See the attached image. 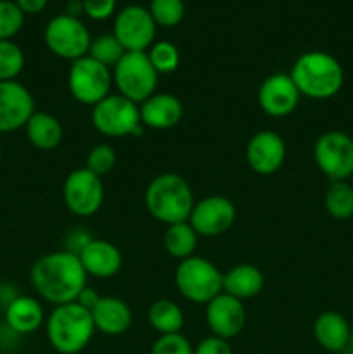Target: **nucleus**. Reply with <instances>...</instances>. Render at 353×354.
I'll use <instances>...</instances> for the list:
<instances>
[{"instance_id": "obj_1", "label": "nucleus", "mask_w": 353, "mask_h": 354, "mask_svg": "<svg viewBox=\"0 0 353 354\" xmlns=\"http://www.w3.org/2000/svg\"><path fill=\"white\" fill-rule=\"evenodd\" d=\"M87 277L78 256L64 249L38 258L31 266L30 282L42 299L61 306L78 299L87 287Z\"/></svg>"}, {"instance_id": "obj_2", "label": "nucleus", "mask_w": 353, "mask_h": 354, "mask_svg": "<svg viewBox=\"0 0 353 354\" xmlns=\"http://www.w3.org/2000/svg\"><path fill=\"white\" fill-rule=\"evenodd\" d=\"M289 75L301 95L314 100L332 99L345 83V71L338 59L320 50L301 54Z\"/></svg>"}, {"instance_id": "obj_3", "label": "nucleus", "mask_w": 353, "mask_h": 354, "mask_svg": "<svg viewBox=\"0 0 353 354\" xmlns=\"http://www.w3.org/2000/svg\"><path fill=\"white\" fill-rule=\"evenodd\" d=\"M149 214L165 225L189 221L194 194L189 182L179 173H161L149 182L144 194Z\"/></svg>"}, {"instance_id": "obj_4", "label": "nucleus", "mask_w": 353, "mask_h": 354, "mask_svg": "<svg viewBox=\"0 0 353 354\" xmlns=\"http://www.w3.org/2000/svg\"><path fill=\"white\" fill-rule=\"evenodd\" d=\"M45 332L52 348L59 354H78L92 341V315L78 303L54 306L45 320Z\"/></svg>"}, {"instance_id": "obj_5", "label": "nucleus", "mask_w": 353, "mask_h": 354, "mask_svg": "<svg viewBox=\"0 0 353 354\" xmlns=\"http://www.w3.org/2000/svg\"><path fill=\"white\" fill-rule=\"evenodd\" d=\"M224 273L206 258L190 256L182 259L175 270V286L187 301L208 304L213 297L224 292Z\"/></svg>"}, {"instance_id": "obj_6", "label": "nucleus", "mask_w": 353, "mask_h": 354, "mask_svg": "<svg viewBox=\"0 0 353 354\" xmlns=\"http://www.w3.org/2000/svg\"><path fill=\"white\" fill-rule=\"evenodd\" d=\"M158 71L152 68L147 52H125L113 68V83L120 95L142 104L156 93Z\"/></svg>"}, {"instance_id": "obj_7", "label": "nucleus", "mask_w": 353, "mask_h": 354, "mask_svg": "<svg viewBox=\"0 0 353 354\" xmlns=\"http://www.w3.org/2000/svg\"><path fill=\"white\" fill-rule=\"evenodd\" d=\"M92 124L99 133L111 138H120L134 135L141 137L144 133V124L141 121L138 104L132 102L123 95H107L97 102L92 109Z\"/></svg>"}, {"instance_id": "obj_8", "label": "nucleus", "mask_w": 353, "mask_h": 354, "mask_svg": "<svg viewBox=\"0 0 353 354\" xmlns=\"http://www.w3.org/2000/svg\"><path fill=\"white\" fill-rule=\"evenodd\" d=\"M113 85V73L109 68L90 55L76 59L71 62L68 73V88L73 99L78 100L83 106H96L102 99H106Z\"/></svg>"}, {"instance_id": "obj_9", "label": "nucleus", "mask_w": 353, "mask_h": 354, "mask_svg": "<svg viewBox=\"0 0 353 354\" xmlns=\"http://www.w3.org/2000/svg\"><path fill=\"white\" fill-rule=\"evenodd\" d=\"M44 40L52 54L73 62L89 54L92 37L80 17L64 12L48 21L44 31Z\"/></svg>"}, {"instance_id": "obj_10", "label": "nucleus", "mask_w": 353, "mask_h": 354, "mask_svg": "<svg viewBox=\"0 0 353 354\" xmlns=\"http://www.w3.org/2000/svg\"><path fill=\"white\" fill-rule=\"evenodd\" d=\"M314 159L329 182H345L353 175V138L345 131H325L315 142Z\"/></svg>"}, {"instance_id": "obj_11", "label": "nucleus", "mask_w": 353, "mask_h": 354, "mask_svg": "<svg viewBox=\"0 0 353 354\" xmlns=\"http://www.w3.org/2000/svg\"><path fill=\"white\" fill-rule=\"evenodd\" d=\"M66 207L80 218H89L100 209L104 203V183L100 176L87 168L69 173L62 187Z\"/></svg>"}, {"instance_id": "obj_12", "label": "nucleus", "mask_w": 353, "mask_h": 354, "mask_svg": "<svg viewBox=\"0 0 353 354\" xmlns=\"http://www.w3.org/2000/svg\"><path fill=\"white\" fill-rule=\"evenodd\" d=\"M113 35L127 52H147L154 44L156 23L147 7L127 6L114 17Z\"/></svg>"}, {"instance_id": "obj_13", "label": "nucleus", "mask_w": 353, "mask_h": 354, "mask_svg": "<svg viewBox=\"0 0 353 354\" xmlns=\"http://www.w3.org/2000/svg\"><path fill=\"white\" fill-rule=\"evenodd\" d=\"M234 221V203L224 196H208L197 201L189 216L190 227L201 237H218L230 230Z\"/></svg>"}, {"instance_id": "obj_14", "label": "nucleus", "mask_w": 353, "mask_h": 354, "mask_svg": "<svg viewBox=\"0 0 353 354\" xmlns=\"http://www.w3.org/2000/svg\"><path fill=\"white\" fill-rule=\"evenodd\" d=\"M35 113V99L17 80L0 82V133L21 130Z\"/></svg>"}, {"instance_id": "obj_15", "label": "nucleus", "mask_w": 353, "mask_h": 354, "mask_svg": "<svg viewBox=\"0 0 353 354\" xmlns=\"http://www.w3.org/2000/svg\"><path fill=\"white\" fill-rule=\"evenodd\" d=\"M246 161L258 175H273L286 161V142L272 130L258 131L246 145Z\"/></svg>"}, {"instance_id": "obj_16", "label": "nucleus", "mask_w": 353, "mask_h": 354, "mask_svg": "<svg viewBox=\"0 0 353 354\" xmlns=\"http://www.w3.org/2000/svg\"><path fill=\"white\" fill-rule=\"evenodd\" d=\"M301 93L291 75L275 73L263 80L258 90V102L263 113L272 118L289 116L298 107Z\"/></svg>"}, {"instance_id": "obj_17", "label": "nucleus", "mask_w": 353, "mask_h": 354, "mask_svg": "<svg viewBox=\"0 0 353 354\" xmlns=\"http://www.w3.org/2000/svg\"><path fill=\"white\" fill-rule=\"evenodd\" d=\"M206 322L211 334L230 341L246 325V306L242 301L220 292L206 304Z\"/></svg>"}, {"instance_id": "obj_18", "label": "nucleus", "mask_w": 353, "mask_h": 354, "mask_svg": "<svg viewBox=\"0 0 353 354\" xmlns=\"http://www.w3.org/2000/svg\"><path fill=\"white\" fill-rule=\"evenodd\" d=\"M87 275L93 279H113L123 266V256L120 249L102 239H92L78 254Z\"/></svg>"}, {"instance_id": "obj_19", "label": "nucleus", "mask_w": 353, "mask_h": 354, "mask_svg": "<svg viewBox=\"0 0 353 354\" xmlns=\"http://www.w3.org/2000/svg\"><path fill=\"white\" fill-rule=\"evenodd\" d=\"M141 121L145 128L170 130L176 127L183 116V106L172 93H154L138 106Z\"/></svg>"}, {"instance_id": "obj_20", "label": "nucleus", "mask_w": 353, "mask_h": 354, "mask_svg": "<svg viewBox=\"0 0 353 354\" xmlns=\"http://www.w3.org/2000/svg\"><path fill=\"white\" fill-rule=\"evenodd\" d=\"M90 315H92L96 330L106 335L125 334L134 322L130 306L123 299L114 296L100 297L99 303L90 311Z\"/></svg>"}, {"instance_id": "obj_21", "label": "nucleus", "mask_w": 353, "mask_h": 354, "mask_svg": "<svg viewBox=\"0 0 353 354\" xmlns=\"http://www.w3.org/2000/svg\"><path fill=\"white\" fill-rule=\"evenodd\" d=\"M44 322V308L35 297L17 296L6 306V327L16 335L33 334Z\"/></svg>"}, {"instance_id": "obj_22", "label": "nucleus", "mask_w": 353, "mask_h": 354, "mask_svg": "<svg viewBox=\"0 0 353 354\" xmlns=\"http://www.w3.org/2000/svg\"><path fill=\"white\" fill-rule=\"evenodd\" d=\"M352 328L348 320L338 311H324L315 318L314 337L329 353H341L348 342Z\"/></svg>"}, {"instance_id": "obj_23", "label": "nucleus", "mask_w": 353, "mask_h": 354, "mask_svg": "<svg viewBox=\"0 0 353 354\" xmlns=\"http://www.w3.org/2000/svg\"><path fill=\"white\" fill-rule=\"evenodd\" d=\"M263 283H265V279H263L262 270L256 268L255 265L242 263L224 273L221 287H224L225 294L244 303L246 299H251L262 292Z\"/></svg>"}, {"instance_id": "obj_24", "label": "nucleus", "mask_w": 353, "mask_h": 354, "mask_svg": "<svg viewBox=\"0 0 353 354\" xmlns=\"http://www.w3.org/2000/svg\"><path fill=\"white\" fill-rule=\"evenodd\" d=\"M24 130H26L30 144L38 151H52L61 144L62 137H64L61 121L44 111H35Z\"/></svg>"}, {"instance_id": "obj_25", "label": "nucleus", "mask_w": 353, "mask_h": 354, "mask_svg": "<svg viewBox=\"0 0 353 354\" xmlns=\"http://www.w3.org/2000/svg\"><path fill=\"white\" fill-rule=\"evenodd\" d=\"M197 237L199 235L194 232L189 221L166 225L165 235H163V245H165V251L172 258L182 261V259L194 256V251L197 248Z\"/></svg>"}, {"instance_id": "obj_26", "label": "nucleus", "mask_w": 353, "mask_h": 354, "mask_svg": "<svg viewBox=\"0 0 353 354\" xmlns=\"http://www.w3.org/2000/svg\"><path fill=\"white\" fill-rule=\"evenodd\" d=\"M149 325L159 335L180 334L183 328V313L179 304L172 299H158L149 306Z\"/></svg>"}, {"instance_id": "obj_27", "label": "nucleus", "mask_w": 353, "mask_h": 354, "mask_svg": "<svg viewBox=\"0 0 353 354\" xmlns=\"http://www.w3.org/2000/svg\"><path fill=\"white\" fill-rule=\"evenodd\" d=\"M324 207L334 220H350L353 216V187L346 180L329 183Z\"/></svg>"}, {"instance_id": "obj_28", "label": "nucleus", "mask_w": 353, "mask_h": 354, "mask_svg": "<svg viewBox=\"0 0 353 354\" xmlns=\"http://www.w3.org/2000/svg\"><path fill=\"white\" fill-rule=\"evenodd\" d=\"M125 52L127 50L123 48V45L118 41V38L114 37L113 33H104L92 38L89 47V54L87 55H90V57L96 59L100 64L107 66V68H111V66L114 68V66L118 64V61L123 57Z\"/></svg>"}, {"instance_id": "obj_29", "label": "nucleus", "mask_w": 353, "mask_h": 354, "mask_svg": "<svg viewBox=\"0 0 353 354\" xmlns=\"http://www.w3.org/2000/svg\"><path fill=\"white\" fill-rule=\"evenodd\" d=\"M147 57L151 61L152 68L158 71V75H170V73L176 71L180 64V52L176 45L172 41H154L149 47Z\"/></svg>"}, {"instance_id": "obj_30", "label": "nucleus", "mask_w": 353, "mask_h": 354, "mask_svg": "<svg viewBox=\"0 0 353 354\" xmlns=\"http://www.w3.org/2000/svg\"><path fill=\"white\" fill-rule=\"evenodd\" d=\"M24 69V54L12 40H0V82L16 80Z\"/></svg>"}, {"instance_id": "obj_31", "label": "nucleus", "mask_w": 353, "mask_h": 354, "mask_svg": "<svg viewBox=\"0 0 353 354\" xmlns=\"http://www.w3.org/2000/svg\"><path fill=\"white\" fill-rule=\"evenodd\" d=\"M149 12L156 26L173 28L182 23L185 6H183V0H151Z\"/></svg>"}, {"instance_id": "obj_32", "label": "nucleus", "mask_w": 353, "mask_h": 354, "mask_svg": "<svg viewBox=\"0 0 353 354\" xmlns=\"http://www.w3.org/2000/svg\"><path fill=\"white\" fill-rule=\"evenodd\" d=\"M24 12L12 0H0V40H10L21 31Z\"/></svg>"}, {"instance_id": "obj_33", "label": "nucleus", "mask_w": 353, "mask_h": 354, "mask_svg": "<svg viewBox=\"0 0 353 354\" xmlns=\"http://www.w3.org/2000/svg\"><path fill=\"white\" fill-rule=\"evenodd\" d=\"M114 165H116V152L107 144L93 145L85 159V168L96 173L97 176L107 175L114 168Z\"/></svg>"}, {"instance_id": "obj_34", "label": "nucleus", "mask_w": 353, "mask_h": 354, "mask_svg": "<svg viewBox=\"0 0 353 354\" xmlns=\"http://www.w3.org/2000/svg\"><path fill=\"white\" fill-rule=\"evenodd\" d=\"M151 354H194V348L182 334L159 335L158 341L152 344Z\"/></svg>"}, {"instance_id": "obj_35", "label": "nucleus", "mask_w": 353, "mask_h": 354, "mask_svg": "<svg viewBox=\"0 0 353 354\" xmlns=\"http://www.w3.org/2000/svg\"><path fill=\"white\" fill-rule=\"evenodd\" d=\"M83 12L96 21H104L113 16L116 0H82Z\"/></svg>"}, {"instance_id": "obj_36", "label": "nucleus", "mask_w": 353, "mask_h": 354, "mask_svg": "<svg viewBox=\"0 0 353 354\" xmlns=\"http://www.w3.org/2000/svg\"><path fill=\"white\" fill-rule=\"evenodd\" d=\"M194 354H234V353H232V348L230 344H228V341L217 337V335H210V337L203 339V341L194 348Z\"/></svg>"}, {"instance_id": "obj_37", "label": "nucleus", "mask_w": 353, "mask_h": 354, "mask_svg": "<svg viewBox=\"0 0 353 354\" xmlns=\"http://www.w3.org/2000/svg\"><path fill=\"white\" fill-rule=\"evenodd\" d=\"M92 239L93 237L89 234V232L83 230V228H78V230L71 232V234H69V237L66 239V244H68V249H66V251H69V252H73V254L78 256L80 251H82V249L85 248V245L89 244Z\"/></svg>"}, {"instance_id": "obj_38", "label": "nucleus", "mask_w": 353, "mask_h": 354, "mask_svg": "<svg viewBox=\"0 0 353 354\" xmlns=\"http://www.w3.org/2000/svg\"><path fill=\"white\" fill-rule=\"evenodd\" d=\"M100 297H102V296H99V294H97L96 290L90 289V287H85V289H83L82 292H80V296H78V299H76V303H78L80 306L85 308V310L92 311L93 306H96V304L99 303Z\"/></svg>"}, {"instance_id": "obj_39", "label": "nucleus", "mask_w": 353, "mask_h": 354, "mask_svg": "<svg viewBox=\"0 0 353 354\" xmlns=\"http://www.w3.org/2000/svg\"><path fill=\"white\" fill-rule=\"evenodd\" d=\"M24 14H38L47 7L48 0H14Z\"/></svg>"}, {"instance_id": "obj_40", "label": "nucleus", "mask_w": 353, "mask_h": 354, "mask_svg": "<svg viewBox=\"0 0 353 354\" xmlns=\"http://www.w3.org/2000/svg\"><path fill=\"white\" fill-rule=\"evenodd\" d=\"M341 353H343V354H353V332H352V334H350L348 342H346L345 349H343Z\"/></svg>"}, {"instance_id": "obj_41", "label": "nucleus", "mask_w": 353, "mask_h": 354, "mask_svg": "<svg viewBox=\"0 0 353 354\" xmlns=\"http://www.w3.org/2000/svg\"><path fill=\"white\" fill-rule=\"evenodd\" d=\"M0 158H2V145H0Z\"/></svg>"}]
</instances>
